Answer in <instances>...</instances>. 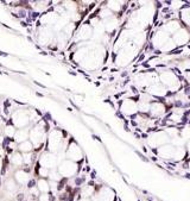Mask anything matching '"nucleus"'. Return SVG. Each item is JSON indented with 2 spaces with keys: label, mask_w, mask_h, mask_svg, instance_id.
Returning <instances> with one entry per match:
<instances>
[{
  "label": "nucleus",
  "mask_w": 190,
  "mask_h": 201,
  "mask_svg": "<svg viewBox=\"0 0 190 201\" xmlns=\"http://www.w3.org/2000/svg\"><path fill=\"white\" fill-rule=\"evenodd\" d=\"M158 79L159 82L163 86L167 88V91L170 92V94H176L179 93L182 89V79L177 73L170 68H163L162 70L158 71Z\"/></svg>",
  "instance_id": "obj_1"
},
{
  "label": "nucleus",
  "mask_w": 190,
  "mask_h": 201,
  "mask_svg": "<svg viewBox=\"0 0 190 201\" xmlns=\"http://www.w3.org/2000/svg\"><path fill=\"white\" fill-rule=\"evenodd\" d=\"M140 51V49L133 43L132 41L125 44L118 52H115V58H114V64L118 67H126L128 64L132 63V61L137 56V54Z\"/></svg>",
  "instance_id": "obj_2"
},
{
  "label": "nucleus",
  "mask_w": 190,
  "mask_h": 201,
  "mask_svg": "<svg viewBox=\"0 0 190 201\" xmlns=\"http://www.w3.org/2000/svg\"><path fill=\"white\" fill-rule=\"evenodd\" d=\"M145 143L147 144V146L152 150H156L160 148L164 144L170 143V138L166 134V132L163 130H153L151 132H149L147 136L145 137Z\"/></svg>",
  "instance_id": "obj_3"
},
{
  "label": "nucleus",
  "mask_w": 190,
  "mask_h": 201,
  "mask_svg": "<svg viewBox=\"0 0 190 201\" xmlns=\"http://www.w3.org/2000/svg\"><path fill=\"white\" fill-rule=\"evenodd\" d=\"M47 145H48V151H49V152H52V154H58V152H61V150L64 151L67 148H63V145H64L63 131H61V130L51 131L50 133L48 134Z\"/></svg>",
  "instance_id": "obj_4"
},
{
  "label": "nucleus",
  "mask_w": 190,
  "mask_h": 201,
  "mask_svg": "<svg viewBox=\"0 0 190 201\" xmlns=\"http://www.w3.org/2000/svg\"><path fill=\"white\" fill-rule=\"evenodd\" d=\"M119 112L126 118H134L137 114H139L137 99L131 96L121 99L119 101Z\"/></svg>",
  "instance_id": "obj_5"
},
{
  "label": "nucleus",
  "mask_w": 190,
  "mask_h": 201,
  "mask_svg": "<svg viewBox=\"0 0 190 201\" xmlns=\"http://www.w3.org/2000/svg\"><path fill=\"white\" fill-rule=\"evenodd\" d=\"M158 74H155V73H150V71H146V73H139V74L136 75L134 77V86H137L139 89H143L145 91L146 88L153 85V83L158 82Z\"/></svg>",
  "instance_id": "obj_6"
},
{
  "label": "nucleus",
  "mask_w": 190,
  "mask_h": 201,
  "mask_svg": "<svg viewBox=\"0 0 190 201\" xmlns=\"http://www.w3.org/2000/svg\"><path fill=\"white\" fill-rule=\"evenodd\" d=\"M171 38L170 35H167L165 31H163L160 28H158L156 31L152 32V35L149 37L147 43L152 47V49H155L157 51L160 50V48L163 47L164 44L166 43L167 41Z\"/></svg>",
  "instance_id": "obj_7"
},
{
  "label": "nucleus",
  "mask_w": 190,
  "mask_h": 201,
  "mask_svg": "<svg viewBox=\"0 0 190 201\" xmlns=\"http://www.w3.org/2000/svg\"><path fill=\"white\" fill-rule=\"evenodd\" d=\"M57 170L63 178H69L71 176H75L80 171V167H78V163H76V162L69 161V159H63L58 164Z\"/></svg>",
  "instance_id": "obj_8"
},
{
  "label": "nucleus",
  "mask_w": 190,
  "mask_h": 201,
  "mask_svg": "<svg viewBox=\"0 0 190 201\" xmlns=\"http://www.w3.org/2000/svg\"><path fill=\"white\" fill-rule=\"evenodd\" d=\"M167 113H169V108H167L166 104L163 103L162 100H157V99H155V100L151 103L150 112H149V117H150L152 120H158V119L164 118Z\"/></svg>",
  "instance_id": "obj_9"
},
{
  "label": "nucleus",
  "mask_w": 190,
  "mask_h": 201,
  "mask_svg": "<svg viewBox=\"0 0 190 201\" xmlns=\"http://www.w3.org/2000/svg\"><path fill=\"white\" fill-rule=\"evenodd\" d=\"M66 159L69 161L76 162L78 163L80 161L83 159V151H82L81 146L78 145L77 143L75 142L74 139H71L69 142V144L67 145L66 149Z\"/></svg>",
  "instance_id": "obj_10"
},
{
  "label": "nucleus",
  "mask_w": 190,
  "mask_h": 201,
  "mask_svg": "<svg viewBox=\"0 0 190 201\" xmlns=\"http://www.w3.org/2000/svg\"><path fill=\"white\" fill-rule=\"evenodd\" d=\"M145 93H147L150 96H152L153 99H157V100H162V99H166L169 98V95H170V92L167 91V88L165 86H163L162 83L159 82H156L153 85L146 88L145 89Z\"/></svg>",
  "instance_id": "obj_11"
},
{
  "label": "nucleus",
  "mask_w": 190,
  "mask_h": 201,
  "mask_svg": "<svg viewBox=\"0 0 190 201\" xmlns=\"http://www.w3.org/2000/svg\"><path fill=\"white\" fill-rule=\"evenodd\" d=\"M31 122V117L29 112L25 111H16L12 115V125L18 129H26V126Z\"/></svg>",
  "instance_id": "obj_12"
},
{
  "label": "nucleus",
  "mask_w": 190,
  "mask_h": 201,
  "mask_svg": "<svg viewBox=\"0 0 190 201\" xmlns=\"http://www.w3.org/2000/svg\"><path fill=\"white\" fill-rule=\"evenodd\" d=\"M58 164H59V162H58V158L56 154L45 151L39 157V166L43 167V168H47L49 170L55 169L56 167H58Z\"/></svg>",
  "instance_id": "obj_13"
},
{
  "label": "nucleus",
  "mask_w": 190,
  "mask_h": 201,
  "mask_svg": "<svg viewBox=\"0 0 190 201\" xmlns=\"http://www.w3.org/2000/svg\"><path fill=\"white\" fill-rule=\"evenodd\" d=\"M171 38H172V41L175 42L177 48L185 47V45H188L190 43V30L182 26L176 33L171 36Z\"/></svg>",
  "instance_id": "obj_14"
},
{
  "label": "nucleus",
  "mask_w": 190,
  "mask_h": 201,
  "mask_svg": "<svg viewBox=\"0 0 190 201\" xmlns=\"http://www.w3.org/2000/svg\"><path fill=\"white\" fill-rule=\"evenodd\" d=\"M156 155L158 156L160 159H164V161H170L174 158L175 151H176V148H175L171 143H167V144H164L160 148L156 149Z\"/></svg>",
  "instance_id": "obj_15"
},
{
  "label": "nucleus",
  "mask_w": 190,
  "mask_h": 201,
  "mask_svg": "<svg viewBox=\"0 0 190 201\" xmlns=\"http://www.w3.org/2000/svg\"><path fill=\"white\" fill-rule=\"evenodd\" d=\"M183 25L182 23L178 20V18H170V19H167L166 22H164L159 28L162 29L163 31H165L167 33V35L172 36L174 33H176V32L178 31L179 29L182 28Z\"/></svg>",
  "instance_id": "obj_16"
},
{
  "label": "nucleus",
  "mask_w": 190,
  "mask_h": 201,
  "mask_svg": "<svg viewBox=\"0 0 190 201\" xmlns=\"http://www.w3.org/2000/svg\"><path fill=\"white\" fill-rule=\"evenodd\" d=\"M177 18L184 28L190 30V5H184L177 12Z\"/></svg>",
  "instance_id": "obj_17"
},
{
  "label": "nucleus",
  "mask_w": 190,
  "mask_h": 201,
  "mask_svg": "<svg viewBox=\"0 0 190 201\" xmlns=\"http://www.w3.org/2000/svg\"><path fill=\"white\" fill-rule=\"evenodd\" d=\"M127 5V3H124V1H107L106 3V7L108 8L109 11L112 12L113 14H119L124 11L125 6Z\"/></svg>",
  "instance_id": "obj_18"
},
{
  "label": "nucleus",
  "mask_w": 190,
  "mask_h": 201,
  "mask_svg": "<svg viewBox=\"0 0 190 201\" xmlns=\"http://www.w3.org/2000/svg\"><path fill=\"white\" fill-rule=\"evenodd\" d=\"M14 180L18 185H27V182L30 181L29 173L24 169H17L14 171Z\"/></svg>",
  "instance_id": "obj_19"
},
{
  "label": "nucleus",
  "mask_w": 190,
  "mask_h": 201,
  "mask_svg": "<svg viewBox=\"0 0 190 201\" xmlns=\"http://www.w3.org/2000/svg\"><path fill=\"white\" fill-rule=\"evenodd\" d=\"M29 137H30V131H27V129H19V130L16 131V134H14L13 139H14L18 144H20V143L27 140Z\"/></svg>",
  "instance_id": "obj_20"
},
{
  "label": "nucleus",
  "mask_w": 190,
  "mask_h": 201,
  "mask_svg": "<svg viewBox=\"0 0 190 201\" xmlns=\"http://www.w3.org/2000/svg\"><path fill=\"white\" fill-rule=\"evenodd\" d=\"M37 188H38L40 194L51 193L50 183H49V181H48L47 178H39V180H37Z\"/></svg>",
  "instance_id": "obj_21"
},
{
  "label": "nucleus",
  "mask_w": 190,
  "mask_h": 201,
  "mask_svg": "<svg viewBox=\"0 0 190 201\" xmlns=\"http://www.w3.org/2000/svg\"><path fill=\"white\" fill-rule=\"evenodd\" d=\"M18 151L20 154H29L35 151V146L32 144L31 140H25V142L18 144Z\"/></svg>",
  "instance_id": "obj_22"
},
{
  "label": "nucleus",
  "mask_w": 190,
  "mask_h": 201,
  "mask_svg": "<svg viewBox=\"0 0 190 201\" xmlns=\"http://www.w3.org/2000/svg\"><path fill=\"white\" fill-rule=\"evenodd\" d=\"M176 49H177L176 44H175V42L172 41V38H170L163 47L160 48V50H159L158 52H160L162 55H167V54H171V52L174 51V50H176Z\"/></svg>",
  "instance_id": "obj_23"
},
{
  "label": "nucleus",
  "mask_w": 190,
  "mask_h": 201,
  "mask_svg": "<svg viewBox=\"0 0 190 201\" xmlns=\"http://www.w3.org/2000/svg\"><path fill=\"white\" fill-rule=\"evenodd\" d=\"M188 156V152L185 150V146H181V148H176V151H175V155H174V158L172 161L175 162H181V161H184Z\"/></svg>",
  "instance_id": "obj_24"
},
{
  "label": "nucleus",
  "mask_w": 190,
  "mask_h": 201,
  "mask_svg": "<svg viewBox=\"0 0 190 201\" xmlns=\"http://www.w3.org/2000/svg\"><path fill=\"white\" fill-rule=\"evenodd\" d=\"M12 164L13 166H16V167H22L24 166V163H23V155L20 154L19 151H16V152H12Z\"/></svg>",
  "instance_id": "obj_25"
},
{
  "label": "nucleus",
  "mask_w": 190,
  "mask_h": 201,
  "mask_svg": "<svg viewBox=\"0 0 190 201\" xmlns=\"http://www.w3.org/2000/svg\"><path fill=\"white\" fill-rule=\"evenodd\" d=\"M179 136L188 142L190 139V125H185V126H182L179 127Z\"/></svg>",
  "instance_id": "obj_26"
},
{
  "label": "nucleus",
  "mask_w": 190,
  "mask_h": 201,
  "mask_svg": "<svg viewBox=\"0 0 190 201\" xmlns=\"http://www.w3.org/2000/svg\"><path fill=\"white\" fill-rule=\"evenodd\" d=\"M170 143L175 146V148L185 146V144H186V142L183 139L182 137H181V136H177V137H175V138H172V139H170Z\"/></svg>",
  "instance_id": "obj_27"
},
{
  "label": "nucleus",
  "mask_w": 190,
  "mask_h": 201,
  "mask_svg": "<svg viewBox=\"0 0 190 201\" xmlns=\"http://www.w3.org/2000/svg\"><path fill=\"white\" fill-rule=\"evenodd\" d=\"M185 150H186V152H188V156H190V139L185 144Z\"/></svg>",
  "instance_id": "obj_28"
},
{
  "label": "nucleus",
  "mask_w": 190,
  "mask_h": 201,
  "mask_svg": "<svg viewBox=\"0 0 190 201\" xmlns=\"http://www.w3.org/2000/svg\"><path fill=\"white\" fill-rule=\"evenodd\" d=\"M78 201H90V200H89V199H85V197H80Z\"/></svg>",
  "instance_id": "obj_29"
}]
</instances>
